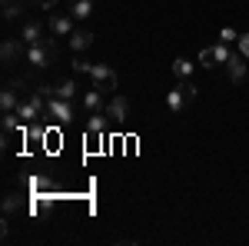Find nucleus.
<instances>
[{"instance_id":"nucleus-7","label":"nucleus","mask_w":249,"mask_h":246,"mask_svg":"<svg viewBox=\"0 0 249 246\" xmlns=\"http://www.w3.org/2000/svg\"><path fill=\"white\" fill-rule=\"evenodd\" d=\"M47 37V30H43V23H37V20H27L23 27H20V40L30 47V43H40V40Z\"/></svg>"},{"instance_id":"nucleus-6","label":"nucleus","mask_w":249,"mask_h":246,"mask_svg":"<svg viewBox=\"0 0 249 246\" xmlns=\"http://www.w3.org/2000/svg\"><path fill=\"white\" fill-rule=\"evenodd\" d=\"M103 114L110 116L113 123H123V120L130 116V100H126V96H113V100L107 103V110H103Z\"/></svg>"},{"instance_id":"nucleus-23","label":"nucleus","mask_w":249,"mask_h":246,"mask_svg":"<svg viewBox=\"0 0 249 246\" xmlns=\"http://www.w3.org/2000/svg\"><path fill=\"white\" fill-rule=\"evenodd\" d=\"M90 70H93L90 60H73V74H90Z\"/></svg>"},{"instance_id":"nucleus-16","label":"nucleus","mask_w":249,"mask_h":246,"mask_svg":"<svg viewBox=\"0 0 249 246\" xmlns=\"http://www.w3.org/2000/svg\"><path fill=\"white\" fill-rule=\"evenodd\" d=\"M77 90H80V83H77V80H63V83L57 87V96H60V100H70V103H73Z\"/></svg>"},{"instance_id":"nucleus-11","label":"nucleus","mask_w":249,"mask_h":246,"mask_svg":"<svg viewBox=\"0 0 249 246\" xmlns=\"http://www.w3.org/2000/svg\"><path fill=\"white\" fill-rule=\"evenodd\" d=\"M83 107H87V114H100V110H107V103H103V90H100V87L87 90V94H83Z\"/></svg>"},{"instance_id":"nucleus-15","label":"nucleus","mask_w":249,"mask_h":246,"mask_svg":"<svg viewBox=\"0 0 249 246\" xmlns=\"http://www.w3.org/2000/svg\"><path fill=\"white\" fill-rule=\"evenodd\" d=\"M73 20H87L90 14H93V0H73Z\"/></svg>"},{"instance_id":"nucleus-3","label":"nucleus","mask_w":249,"mask_h":246,"mask_svg":"<svg viewBox=\"0 0 249 246\" xmlns=\"http://www.w3.org/2000/svg\"><path fill=\"white\" fill-rule=\"evenodd\" d=\"M193 96H196V87H193V80H179V87H173L170 94H166V107H170L173 114H179L183 107H190Z\"/></svg>"},{"instance_id":"nucleus-18","label":"nucleus","mask_w":249,"mask_h":246,"mask_svg":"<svg viewBox=\"0 0 249 246\" xmlns=\"http://www.w3.org/2000/svg\"><path fill=\"white\" fill-rule=\"evenodd\" d=\"M196 63H199V67H206V70H213V67H216L213 47H203V50H199V57H196Z\"/></svg>"},{"instance_id":"nucleus-1","label":"nucleus","mask_w":249,"mask_h":246,"mask_svg":"<svg viewBox=\"0 0 249 246\" xmlns=\"http://www.w3.org/2000/svg\"><path fill=\"white\" fill-rule=\"evenodd\" d=\"M14 114L20 116V123H34L37 116L47 114V96L40 94V87H37V90H34L30 96H27L23 103H17V110H14Z\"/></svg>"},{"instance_id":"nucleus-5","label":"nucleus","mask_w":249,"mask_h":246,"mask_svg":"<svg viewBox=\"0 0 249 246\" xmlns=\"http://www.w3.org/2000/svg\"><path fill=\"white\" fill-rule=\"evenodd\" d=\"M43 116H53L57 123H70V120H73V103H70V100H60V96H50Z\"/></svg>"},{"instance_id":"nucleus-19","label":"nucleus","mask_w":249,"mask_h":246,"mask_svg":"<svg viewBox=\"0 0 249 246\" xmlns=\"http://www.w3.org/2000/svg\"><path fill=\"white\" fill-rule=\"evenodd\" d=\"M20 47H27V43H23V40H20V43H17V40H7V43H3V60L10 63V60L20 54Z\"/></svg>"},{"instance_id":"nucleus-13","label":"nucleus","mask_w":249,"mask_h":246,"mask_svg":"<svg viewBox=\"0 0 249 246\" xmlns=\"http://www.w3.org/2000/svg\"><path fill=\"white\" fill-rule=\"evenodd\" d=\"M107 120H110V116L103 114V110H100V114H90V120H87V133H90V136H103Z\"/></svg>"},{"instance_id":"nucleus-10","label":"nucleus","mask_w":249,"mask_h":246,"mask_svg":"<svg viewBox=\"0 0 249 246\" xmlns=\"http://www.w3.org/2000/svg\"><path fill=\"white\" fill-rule=\"evenodd\" d=\"M50 34L53 37H70L73 34V20L67 17V14H53L50 17Z\"/></svg>"},{"instance_id":"nucleus-12","label":"nucleus","mask_w":249,"mask_h":246,"mask_svg":"<svg viewBox=\"0 0 249 246\" xmlns=\"http://www.w3.org/2000/svg\"><path fill=\"white\" fill-rule=\"evenodd\" d=\"M70 47H73L77 54L90 50V47H93V34H90V30H73V34H70Z\"/></svg>"},{"instance_id":"nucleus-9","label":"nucleus","mask_w":249,"mask_h":246,"mask_svg":"<svg viewBox=\"0 0 249 246\" xmlns=\"http://www.w3.org/2000/svg\"><path fill=\"white\" fill-rule=\"evenodd\" d=\"M17 90H23V80H20V83H10V87L3 90V96H0L3 114H14V110H17V103H20V94H17Z\"/></svg>"},{"instance_id":"nucleus-2","label":"nucleus","mask_w":249,"mask_h":246,"mask_svg":"<svg viewBox=\"0 0 249 246\" xmlns=\"http://www.w3.org/2000/svg\"><path fill=\"white\" fill-rule=\"evenodd\" d=\"M57 57V47H53V37H43L40 43H30L27 47V60L34 63V67H50Z\"/></svg>"},{"instance_id":"nucleus-4","label":"nucleus","mask_w":249,"mask_h":246,"mask_svg":"<svg viewBox=\"0 0 249 246\" xmlns=\"http://www.w3.org/2000/svg\"><path fill=\"white\" fill-rule=\"evenodd\" d=\"M90 76H93V87H100L103 94H107V90H116V70L110 63H93Z\"/></svg>"},{"instance_id":"nucleus-24","label":"nucleus","mask_w":249,"mask_h":246,"mask_svg":"<svg viewBox=\"0 0 249 246\" xmlns=\"http://www.w3.org/2000/svg\"><path fill=\"white\" fill-rule=\"evenodd\" d=\"M236 43H239V54L249 60V34H239V40H236Z\"/></svg>"},{"instance_id":"nucleus-25","label":"nucleus","mask_w":249,"mask_h":246,"mask_svg":"<svg viewBox=\"0 0 249 246\" xmlns=\"http://www.w3.org/2000/svg\"><path fill=\"white\" fill-rule=\"evenodd\" d=\"M27 3H37L40 10H53L57 7V0H27Z\"/></svg>"},{"instance_id":"nucleus-20","label":"nucleus","mask_w":249,"mask_h":246,"mask_svg":"<svg viewBox=\"0 0 249 246\" xmlns=\"http://www.w3.org/2000/svg\"><path fill=\"white\" fill-rule=\"evenodd\" d=\"M23 10H20V3L17 0H3V20H17Z\"/></svg>"},{"instance_id":"nucleus-14","label":"nucleus","mask_w":249,"mask_h":246,"mask_svg":"<svg viewBox=\"0 0 249 246\" xmlns=\"http://www.w3.org/2000/svg\"><path fill=\"white\" fill-rule=\"evenodd\" d=\"M193 70H196V63H193V60H186V57H176V60H173V74L179 76V80H190Z\"/></svg>"},{"instance_id":"nucleus-22","label":"nucleus","mask_w":249,"mask_h":246,"mask_svg":"<svg viewBox=\"0 0 249 246\" xmlns=\"http://www.w3.org/2000/svg\"><path fill=\"white\" fill-rule=\"evenodd\" d=\"M219 40H223V43H236V40H239V34H236L232 27H226V30H219Z\"/></svg>"},{"instance_id":"nucleus-21","label":"nucleus","mask_w":249,"mask_h":246,"mask_svg":"<svg viewBox=\"0 0 249 246\" xmlns=\"http://www.w3.org/2000/svg\"><path fill=\"white\" fill-rule=\"evenodd\" d=\"M20 127V120H17V114H3V136H10V133Z\"/></svg>"},{"instance_id":"nucleus-8","label":"nucleus","mask_w":249,"mask_h":246,"mask_svg":"<svg viewBox=\"0 0 249 246\" xmlns=\"http://www.w3.org/2000/svg\"><path fill=\"white\" fill-rule=\"evenodd\" d=\"M226 74H230V80L232 83H243V80H246V57H243V54H232L230 57V63H226Z\"/></svg>"},{"instance_id":"nucleus-17","label":"nucleus","mask_w":249,"mask_h":246,"mask_svg":"<svg viewBox=\"0 0 249 246\" xmlns=\"http://www.w3.org/2000/svg\"><path fill=\"white\" fill-rule=\"evenodd\" d=\"M213 57H216V67H219V63H230V43H223V40H216V43H213Z\"/></svg>"}]
</instances>
